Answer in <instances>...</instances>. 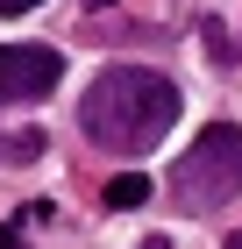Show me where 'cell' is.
Here are the masks:
<instances>
[{
    "mask_svg": "<svg viewBox=\"0 0 242 249\" xmlns=\"http://www.w3.org/2000/svg\"><path fill=\"white\" fill-rule=\"evenodd\" d=\"M178 107H186V100H178V78L149 71V64H114V71H100L93 86H86L78 128H86V142H100V150H114V157H149L171 135Z\"/></svg>",
    "mask_w": 242,
    "mask_h": 249,
    "instance_id": "obj_1",
    "label": "cell"
},
{
    "mask_svg": "<svg viewBox=\"0 0 242 249\" xmlns=\"http://www.w3.org/2000/svg\"><path fill=\"white\" fill-rule=\"evenodd\" d=\"M164 185H171V213H192V221L242 199V128H228V121L200 128V142L171 164Z\"/></svg>",
    "mask_w": 242,
    "mask_h": 249,
    "instance_id": "obj_2",
    "label": "cell"
},
{
    "mask_svg": "<svg viewBox=\"0 0 242 249\" xmlns=\"http://www.w3.org/2000/svg\"><path fill=\"white\" fill-rule=\"evenodd\" d=\"M64 57L50 43H0V107H29V100H50Z\"/></svg>",
    "mask_w": 242,
    "mask_h": 249,
    "instance_id": "obj_3",
    "label": "cell"
},
{
    "mask_svg": "<svg viewBox=\"0 0 242 249\" xmlns=\"http://www.w3.org/2000/svg\"><path fill=\"white\" fill-rule=\"evenodd\" d=\"M43 221H57V199H29L21 213H7V221H0V249H29V235H36Z\"/></svg>",
    "mask_w": 242,
    "mask_h": 249,
    "instance_id": "obj_4",
    "label": "cell"
},
{
    "mask_svg": "<svg viewBox=\"0 0 242 249\" xmlns=\"http://www.w3.org/2000/svg\"><path fill=\"white\" fill-rule=\"evenodd\" d=\"M100 199H107L114 213H135V207H149V199H157V178H143V171H114Z\"/></svg>",
    "mask_w": 242,
    "mask_h": 249,
    "instance_id": "obj_5",
    "label": "cell"
},
{
    "mask_svg": "<svg viewBox=\"0 0 242 249\" xmlns=\"http://www.w3.org/2000/svg\"><path fill=\"white\" fill-rule=\"evenodd\" d=\"M43 150H50L43 128H7V135H0V164H36Z\"/></svg>",
    "mask_w": 242,
    "mask_h": 249,
    "instance_id": "obj_6",
    "label": "cell"
},
{
    "mask_svg": "<svg viewBox=\"0 0 242 249\" xmlns=\"http://www.w3.org/2000/svg\"><path fill=\"white\" fill-rule=\"evenodd\" d=\"M29 7H43V0H0V15H29Z\"/></svg>",
    "mask_w": 242,
    "mask_h": 249,
    "instance_id": "obj_7",
    "label": "cell"
},
{
    "mask_svg": "<svg viewBox=\"0 0 242 249\" xmlns=\"http://www.w3.org/2000/svg\"><path fill=\"white\" fill-rule=\"evenodd\" d=\"M135 249H171V242H164V235H149V242H135Z\"/></svg>",
    "mask_w": 242,
    "mask_h": 249,
    "instance_id": "obj_8",
    "label": "cell"
}]
</instances>
